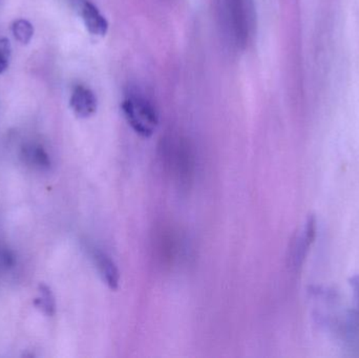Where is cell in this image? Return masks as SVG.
<instances>
[{
    "label": "cell",
    "instance_id": "1",
    "mask_svg": "<svg viewBox=\"0 0 359 358\" xmlns=\"http://www.w3.org/2000/svg\"><path fill=\"white\" fill-rule=\"evenodd\" d=\"M124 116L133 130L144 137L153 136L159 124V116L155 106L144 97L130 95L122 103Z\"/></svg>",
    "mask_w": 359,
    "mask_h": 358
},
{
    "label": "cell",
    "instance_id": "2",
    "mask_svg": "<svg viewBox=\"0 0 359 358\" xmlns=\"http://www.w3.org/2000/svg\"><path fill=\"white\" fill-rule=\"evenodd\" d=\"M250 0H225V8L227 11V18L231 23L233 37L238 44H245L248 40L250 22L252 17V8H250Z\"/></svg>",
    "mask_w": 359,
    "mask_h": 358
},
{
    "label": "cell",
    "instance_id": "3",
    "mask_svg": "<svg viewBox=\"0 0 359 358\" xmlns=\"http://www.w3.org/2000/svg\"><path fill=\"white\" fill-rule=\"evenodd\" d=\"M316 218L314 214H309L306 219L305 225L302 228L301 233L297 235L292 242L291 247L290 260L294 266H299L303 263L304 259L307 256L310 246L316 240Z\"/></svg>",
    "mask_w": 359,
    "mask_h": 358
},
{
    "label": "cell",
    "instance_id": "4",
    "mask_svg": "<svg viewBox=\"0 0 359 358\" xmlns=\"http://www.w3.org/2000/svg\"><path fill=\"white\" fill-rule=\"evenodd\" d=\"M69 105L77 117L86 119L96 113L98 103L92 90L83 85H78L73 90Z\"/></svg>",
    "mask_w": 359,
    "mask_h": 358
},
{
    "label": "cell",
    "instance_id": "5",
    "mask_svg": "<svg viewBox=\"0 0 359 358\" xmlns=\"http://www.w3.org/2000/svg\"><path fill=\"white\" fill-rule=\"evenodd\" d=\"M94 261L107 287L111 290H117L120 284V273L113 259L105 252L97 250L94 252Z\"/></svg>",
    "mask_w": 359,
    "mask_h": 358
},
{
    "label": "cell",
    "instance_id": "6",
    "mask_svg": "<svg viewBox=\"0 0 359 358\" xmlns=\"http://www.w3.org/2000/svg\"><path fill=\"white\" fill-rule=\"evenodd\" d=\"M82 19L90 34L95 36H105L109 31V22L101 14L94 4L84 1L81 8Z\"/></svg>",
    "mask_w": 359,
    "mask_h": 358
},
{
    "label": "cell",
    "instance_id": "7",
    "mask_svg": "<svg viewBox=\"0 0 359 358\" xmlns=\"http://www.w3.org/2000/svg\"><path fill=\"white\" fill-rule=\"evenodd\" d=\"M23 158L25 163L33 166L36 170H48L50 168V158L46 149L40 145H29L23 149Z\"/></svg>",
    "mask_w": 359,
    "mask_h": 358
},
{
    "label": "cell",
    "instance_id": "8",
    "mask_svg": "<svg viewBox=\"0 0 359 358\" xmlns=\"http://www.w3.org/2000/svg\"><path fill=\"white\" fill-rule=\"evenodd\" d=\"M34 304L48 317H53L56 312V302H55L54 294H53L50 288L44 285V284L39 286V296L36 298Z\"/></svg>",
    "mask_w": 359,
    "mask_h": 358
},
{
    "label": "cell",
    "instance_id": "9",
    "mask_svg": "<svg viewBox=\"0 0 359 358\" xmlns=\"http://www.w3.org/2000/svg\"><path fill=\"white\" fill-rule=\"evenodd\" d=\"M12 33L15 39L21 44H27L34 36V27L25 19L15 20L12 25Z\"/></svg>",
    "mask_w": 359,
    "mask_h": 358
},
{
    "label": "cell",
    "instance_id": "10",
    "mask_svg": "<svg viewBox=\"0 0 359 358\" xmlns=\"http://www.w3.org/2000/svg\"><path fill=\"white\" fill-rule=\"evenodd\" d=\"M10 41L6 38H0V75L8 69L11 59Z\"/></svg>",
    "mask_w": 359,
    "mask_h": 358
},
{
    "label": "cell",
    "instance_id": "11",
    "mask_svg": "<svg viewBox=\"0 0 359 358\" xmlns=\"http://www.w3.org/2000/svg\"><path fill=\"white\" fill-rule=\"evenodd\" d=\"M351 285L353 286L354 288V294H355L356 302H358L359 309V275L351 279Z\"/></svg>",
    "mask_w": 359,
    "mask_h": 358
}]
</instances>
